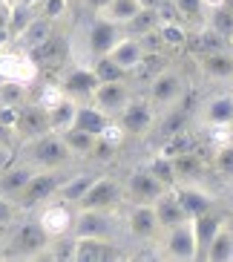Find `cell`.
Returning a JSON list of instances; mask_svg holds the SVG:
<instances>
[{"instance_id": "6da1fadb", "label": "cell", "mask_w": 233, "mask_h": 262, "mask_svg": "<svg viewBox=\"0 0 233 262\" xmlns=\"http://www.w3.org/2000/svg\"><path fill=\"white\" fill-rule=\"evenodd\" d=\"M124 35H127L124 26H118L112 20H107V17L95 15L81 26L78 38L69 43V55L75 58V63H92L95 58L107 55L118 43V38H124Z\"/></svg>"}, {"instance_id": "7a4b0ae2", "label": "cell", "mask_w": 233, "mask_h": 262, "mask_svg": "<svg viewBox=\"0 0 233 262\" xmlns=\"http://www.w3.org/2000/svg\"><path fill=\"white\" fill-rule=\"evenodd\" d=\"M12 231L3 239V256L9 259H35V256H43L49 248V236L46 231L38 225V219H26L20 225H9Z\"/></svg>"}, {"instance_id": "3957f363", "label": "cell", "mask_w": 233, "mask_h": 262, "mask_svg": "<svg viewBox=\"0 0 233 262\" xmlns=\"http://www.w3.org/2000/svg\"><path fill=\"white\" fill-rule=\"evenodd\" d=\"M72 159L69 147L63 144L61 133H40L35 139L26 141V162L35 170H58Z\"/></svg>"}, {"instance_id": "277c9868", "label": "cell", "mask_w": 233, "mask_h": 262, "mask_svg": "<svg viewBox=\"0 0 233 262\" xmlns=\"http://www.w3.org/2000/svg\"><path fill=\"white\" fill-rule=\"evenodd\" d=\"M61 182H63V176L58 170H35V176H32L24 190L15 196V205L20 210L38 208V205H43L46 199H52L55 193H58Z\"/></svg>"}, {"instance_id": "5b68a950", "label": "cell", "mask_w": 233, "mask_h": 262, "mask_svg": "<svg viewBox=\"0 0 233 262\" xmlns=\"http://www.w3.org/2000/svg\"><path fill=\"white\" fill-rule=\"evenodd\" d=\"M38 225L46 231L49 239H58V236H69L72 233V222H75V210H72L69 202L58 199H46L43 205H38Z\"/></svg>"}, {"instance_id": "8992f818", "label": "cell", "mask_w": 233, "mask_h": 262, "mask_svg": "<svg viewBox=\"0 0 233 262\" xmlns=\"http://www.w3.org/2000/svg\"><path fill=\"white\" fill-rule=\"evenodd\" d=\"M184 93H187L184 75L173 67H164L161 72H155L150 78V104L153 107H173V104L181 101Z\"/></svg>"}, {"instance_id": "52a82bcc", "label": "cell", "mask_w": 233, "mask_h": 262, "mask_svg": "<svg viewBox=\"0 0 233 262\" xmlns=\"http://www.w3.org/2000/svg\"><path fill=\"white\" fill-rule=\"evenodd\" d=\"M38 63L32 61L26 49H12V52H0V81H12V84H35L38 81Z\"/></svg>"}, {"instance_id": "ba28073f", "label": "cell", "mask_w": 233, "mask_h": 262, "mask_svg": "<svg viewBox=\"0 0 233 262\" xmlns=\"http://www.w3.org/2000/svg\"><path fill=\"white\" fill-rule=\"evenodd\" d=\"M164 256L167 259H179V262H193L199 259V248H196V233L193 222H184L167 228V239H164Z\"/></svg>"}, {"instance_id": "9c48e42d", "label": "cell", "mask_w": 233, "mask_h": 262, "mask_svg": "<svg viewBox=\"0 0 233 262\" xmlns=\"http://www.w3.org/2000/svg\"><path fill=\"white\" fill-rule=\"evenodd\" d=\"M155 121V107L150 104V98H130L124 107L118 110V124L127 136H144L153 130Z\"/></svg>"}, {"instance_id": "30bf717a", "label": "cell", "mask_w": 233, "mask_h": 262, "mask_svg": "<svg viewBox=\"0 0 233 262\" xmlns=\"http://www.w3.org/2000/svg\"><path fill=\"white\" fill-rule=\"evenodd\" d=\"M121 202V185L112 176H95L86 193L78 199V208L89 210H112Z\"/></svg>"}, {"instance_id": "8fae6325", "label": "cell", "mask_w": 233, "mask_h": 262, "mask_svg": "<svg viewBox=\"0 0 233 262\" xmlns=\"http://www.w3.org/2000/svg\"><path fill=\"white\" fill-rule=\"evenodd\" d=\"M115 231V216L112 210H89L81 208L72 222V236H112Z\"/></svg>"}, {"instance_id": "7c38bea8", "label": "cell", "mask_w": 233, "mask_h": 262, "mask_svg": "<svg viewBox=\"0 0 233 262\" xmlns=\"http://www.w3.org/2000/svg\"><path fill=\"white\" fill-rule=\"evenodd\" d=\"M118 256V248L107 236H72V262H109Z\"/></svg>"}, {"instance_id": "4fadbf2b", "label": "cell", "mask_w": 233, "mask_h": 262, "mask_svg": "<svg viewBox=\"0 0 233 262\" xmlns=\"http://www.w3.org/2000/svg\"><path fill=\"white\" fill-rule=\"evenodd\" d=\"M58 86H61L63 95H69V98H75V101H84V98L89 101L92 90L98 86V78H95L89 63H75V67H69V70L63 72Z\"/></svg>"}, {"instance_id": "5bb4252c", "label": "cell", "mask_w": 233, "mask_h": 262, "mask_svg": "<svg viewBox=\"0 0 233 262\" xmlns=\"http://www.w3.org/2000/svg\"><path fill=\"white\" fill-rule=\"evenodd\" d=\"M127 231H130L135 239H141V242H150V239L158 236L161 225H158V219H155L153 205H144V202H132L130 213H127Z\"/></svg>"}, {"instance_id": "9a60e30c", "label": "cell", "mask_w": 233, "mask_h": 262, "mask_svg": "<svg viewBox=\"0 0 233 262\" xmlns=\"http://www.w3.org/2000/svg\"><path fill=\"white\" fill-rule=\"evenodd\" d=\"M130 98H132V93H130V86H127V81H107V84H98L92 90L89 104H95L98 110H104L109 116H115Z\"/></svg>"}, {"instance_id": "2e32d148", "label": "cell", "mask_w": 233, "mask_h": 262, "mask_svg": "<svg viewBox=\"0 0 233 262\" xmlns=\"http://www.w3.org/2000/svg\"><path fill=\"white\" fill-rule=\"evenodd\" d=\"M49 130V121H46V110L40 104H20L17 110V121H15V136L17 139H35L40 133Z\"/></svg>"}, {"instance_id": "e0dca14e", "label": "cell", "mask_w": 233, "mask_h": 262, "mask_svg": "<svg viewBox=\"0 0 233 262\" xmlns=\"http://www.w3.org/2000/svg\"><path fill=\"white\" fill-rule=\"evenodd\" d=\"M161 190H167V187H164L147 167H135V170L130 173V179H127V193H130V199H132V202H144V205H153L155 196H158Z\"/></svg>"}, {"instance_id": "ac0fdd59", "label": "cell", "mask_w": 233, "mask_h": 262, "mask_svg": "<svg viewBox=\"0 0 233 262\" xmlns=\"http://www.w3.org/2000/svg\"><path fill=\"white\" fill-rule=\"evenodd\" d=\"M26 52L32 55V61L38 63V70H43V67H61L69 58V40L58 38V35H49L46 40H40L38 47L26 49Z\"/></svg>"}, {"instance_id": "d6986e66", "label": "cell", "mask_w": 233, "mask_h": 262, "mask_svg": "<svg viewBox=\"0 0 233 262\" xmlns=\"http://www.w3.org/2000/svg\"><path fill=\"white\" fill-rule=\"evenodd\" d=\"M153 210H155L158 225H161V231H167V228H173V225H179V222H184V219H190V216L184 213V208H181V202H179V196H176V190H173V187H167V190H161L158 196H155Z\"/></svg>"}, {"instance_id": "ffe728a7", "label": "cell", "mask_w": 233, "mask_h": 262, "mask_svg": "<svg viewBox=\"0 0 233 262\" xmlns=\"http://www.w3.org/2000/svg\"><path fill=\"white\" fill-rule=\"evenodd\" d=\"M35 176V167L29 162H12L6 167L0 170V196H9V199H15L17 193L26 187V182Z\"/></svg>"}, {"instance_id": "44dd1931", "label": "cell", "mask_w": 233, "mask_h": 262, "mask_svg": "<svg viewBox=\"0 0 233 262\" xmlns=\"http://www.w3.org/2000/svg\"><path fill=\"white\" fill-rule=\"evenodd\" d=\"M173 190H176V196H179V202H181V208H184V213L190 216V219L216 208V199H213L207 190H202L199 185H179V187L173 185Z\"/></svg>"}, {"instance_id": "7402d4cb", "label": "cell", "mask_w": 233, "mask_h": 262, "mask_svg": "<svg viewBox=\"0 0 233 262\" xmlns=\"http://www.w3.org/2000/svg\"><path fill=\"white\" fill-rule=\"evenodd\" d=\"M109 121H112V116H109V113L98 110L95 104H81V101H78L75 118H72V127H75V130L89 133V136H101V133L107 130Z\"/></svg>"}, {"instance_id": "603a6c76", "label": "cell", "mask_w": 233, "mask_h": 262, "mask_svg": "<svg viewBox=\"0 0 233 262\" xmlns=\"http://www.w3.org/2000/svg\"><path fill=\"white\" fill-rule=\"evenodd\" d=\"M199 67L207 78L213 81H230L233 78V55L230 47L227 49H216V52H204L199 55Z\"/></svg>"}, {"instance_id": "cb8c5ba5", "label": "cell", "mask_w": 233, "mask_h": 262, "mask_svg": "<svg viewBox=\"0 0 233 262\" xmlns=\"http://www.w3.org/2000/svg\"><path fill=\"white\" fill-rule=\"evenodd\" d=\"M109 58L118 63V67H124L127 72H132L144 61V47H141V40L135 35H124V38H118V43L109 49Z\"/></svg>"}, {"instance_id": "d4e9b609", "label": "cell", "mask_w": 233, "mask_h": 262, "mask_svg": "<svg viewBox=\"0 0 233 262\" xmlns=\"http://www.w3.org/2000/svg\"><path fill=\"white\" fill-rule=\"evenodd\" d=\"M190 222H193L196 248H199V259H202V254H204V248H207V242L219 233V228H225V216L216 213V208H213V210H207V213H202V216H193Z\"/></svg>"}, {"instance_id": "484cf974", "label": "cell", "mask_w": 233, "mask_h": 262, "mask_svg": "<svg viewBox=\"0 0 233 262\" xmlns=\"http://www.w3.org/2000/svg\"><path fill=\"white\" fill-rule=\"evenodd\" d=\"M141 9H144V0H109L107 6H104L101 12H95V15L107 17V20H112V24H118V26H127Z\"/></svg>"}, {"instance_id": "4316f807", "label": "cell", "mask_w": 233, "mask_h": 262, "mask_svg": "<svg viewBox=\"0 0 233 262\" xmlns=\"http://www.w3.org/2000/svg\"><path fill=\"white\" fill-rule=\"evenodd\" d=\"M204 124H233V95H213L204 101Z\"/></svg>"}, {"instance_id": "83f0119b", "label": "cell", "mask_w": 233, "mask_h": 262, "mask_svg": "<svg viewBox=\"0 0 233 262\" xmlns=\"http://www.w3.org/2000/svg\"><path fill=\"white\" fill-rule=\"evenodd\" d=\"M75 110H78V101L63 95L55 107L46 110V121H49V130L52 133H63L72 127V118H75Z\"/></svg>"}, {"instance_id": "f1b7e54d", "label": "cell", "mask_w": 233, "mask_h": 262, "mask_svg": "<svg viewBox=\"0 0 233 262\" xmlns=\"http://www.w3.org/2000/svg\"><path fill=\"white\" fill-rule=\"evenodd\" d=\"M202 259H207V262H230L233 259V233L227 231V225L219 228V233L207 242Z\"/></svg>"}, {"instance_id": "f546056e", "label": "cell", "mask_w": 233, "mask_h": 262, "mask_svg": "<svg viewBox=\"0 0 233 262\" xmlns=\"http://www.w3.org/2000/svg\"><path fill=\"white\" fill-rule=\"evenodd\" d=\"M92 179H95V173H75V176H63V182H61V187H58V199H63V202H69V205H78V199L86 193V187L92 185Z\"/></svg>"}, {"instance_id": "4dcf8cb0", "label": "cell", "mask_w": 233, "mask_h": 262, "mask_svg": "<svg viewBox=\"0 0 233 262\" xmlns=\"http://www.w3.org/2000/svg\"><path fill=\"white\" fill-rule=\"evenodd\" d=\"M49 35H52V20L43 15H35L29 20V24L24 26V29L17 32V38H20V43H24V49H32V47H38L40 40H46Z\"/></svg>"}, {"instance_id": "1f68e13d", "label": "cell", "mask_w": 233, "mask_h": 262, "mask_svg": "<svg viewBox=\"0 0 233 262\" xmlns=\"http://www.w3.org/2000/svg\"><path fill=\"white\" fill-rule=\"evenodd\" d=\"M173 170H176V182H184V179H196L204 170L202 156L190 150V153H179L173 156Z\"/></svg>"}, {"instance_id": "d6a6232c", "label": "cell", "mask_w": 233, "mask_h": 262, "mask_svg": "<svg viewBox=\"0 0 233 262\" xmlns=\"http://www.w3.org/2000/svg\"><path fill=\"white\" fill-rule=\"evenodd\" d=\"M158 24H161V9L144 6L124 29H127V35H135V38H138V35H144V32H150V29H158Z\"/></svg>"}, {"instance_id": "836d02e7", "label": "cell", "mask_w": 233, "mask_h": 262, "mask_svg": "<svg viewBox=\"0 0 233 262\" xmlns=\"http://www.w3.org/2000/svg\"><path fill=\"white\" fill-rule=\"evenodd\" d=\"M61 139H63V144L69 147L72 156H92V147H95V141H98V136H89V133H84V130L69 127V130L61 133Z\"/></svg>"}, {"instance_id": "e575fe53", "label": "cell", "mask_w": 233, "mask_h": 262, "mask_svg": "<svg viewBox=\"0 0 233 262\" xmlns=\"http://www.w3.org/2000/svg\"><path fill=\"white\" fill-rule=\"evenodd\" d=\"M92 72H95V78H98V84H107V81H127L130 78V72L124 70V67H118L109 55H101V58H95L92 63Z\"/></svg>"}, {"instance_id": "d590c367", "label": "cell", "mask_w": 233, "mask_h": 262, "mask_svg": "<svg viewBox=\"0 0 233 262\" xmlns=\"http://www.w3.org/2000/svg\"><path fill=\"white\" fill-rule=\"evenodd\" d=\"M158 35H161V43L164 49H184L187 47V29L184 26H179L176 20H161L158 24Z\"/></svg>"}, {"instance_id": "8d00e7d4", "label": "cell", "mask_w": 233, "mask_h": 262, "mask_svg": "<svg viewBox=\"0 0 233 262\" xmlns=\"http://www.w3.org/2000/svg\"><path fill=\"white\" fill-rule=\"evenodd\" d=\"M147 170L153 173L155 179H158V182H161L164 187L176 185V170H173V159H170V156L158 153L155 159H150V162H147Z\"/></svg>"}, {"instance_id": "74e56055", "label": "cell", "mask_w": 233, "mask_h": 262, "mask_svg": "<svg viewBox=\"0 0 233 262\" xmlns=\"http://www.w3.org/2000/svg\"><path fill=\"white\" fill-rule=\"evenodd\" d=\"M193 43L196 55H204V52H216V49H227V40L222 38V35H216V32L210 29H202V35L199 38H187V47Z\"/></svg>"}, {"instance_id": "f35d334b", "label": "cell", "mask_w": 233, "mask_h": 262, "mask_svg": "<svg viewBox=\"0 0 233 262\" xmlns=\"http://www.w3.org/2000/svg\"><path fill=\"white\" fill-rule=\"evenodd\" d=\"M207 26L216 32V35H222V38L227 40V35L233 32V9H227V6L210 9V24Z\"/></svg>"}, {"instance_id": "ab89813d", "label": "cell", "mask_w": 233, "mask_h": 262, "mask_svg": "<svg viewBox=\"0 0 233 262\" xmlns=\"http://www.w3.org/2000/svg\"><path fill=\"white\" fill-rule=\"evenodd\" d=\"M26 95H29V86L12 84V81H0V104L20 107V104H26Z\"/></svg>"}, {"instance_id": "60d3db41", "label": "cell", "mask_w": 233, "mask_h": 262, "mask_svg": "<svg viewBox=\"0 0 233 262\" xmlns=\"http://www.w3.org/2000/svg\"><path fill=\"white\" fill-rule=\"evenodd\" d=\"M213 167H216L222 176H233V141L219 144L216 150H213Z\"/></svg>"}, {"instance_id": "b9f144b4", "label": "cell", "mask_w": 233, "mask_h": 262, "mask_svg": "<svg viewBox=\"0 0 233 262\" xmlns=\"http://www.w3.org/2000/svg\"><path fill=\"white\" fill-rule=\"evenodd\" d=\"M173 9L184 15L187 20H199V17L207 15V9L202 6V0H173Z\"/></svg>"}, {"instance_id": "7bdbcfd3", "label": "cell", "mask_w": 233, "mask_h": 262, "mask_svg": "<svg viewBox=\"0 0 233 262\" xmlns=\"http://www.w3.org/2000/svg\"><path fill=\"white\" fill-rule=\"evenodd\" d=\"M207 139L216 150L219 144H227L233 139V124H207Z\"/></svg>"}, {"instance_id": "ee69618b", "label": "cell", "mask_w": 233, "mask_h": 262, "mask_svg": "<svg viewBox=\"0 0 233 262\" xmlns=\"http://www.w3.org/2000/svg\"><path fill=\"white\" fill-rule=\"evenodd\" d=\"M184 121H187V113L184 110H173L170 116L161 121V136L167 139V136H173V133H179V130H187L184 127Z\"/></svg>"}, {"instance_id": "f6af8a7d", "label": "cell", "mask_w": 233, "mask_h": 262, "mask_svg": "<svg viewBox=\"0 0 233 262\" xmlns=\"http://www.w3.org/2000/svg\"><path fill=\"white\" fill-rule=\"evenodd\" d=\"M17 216H20V208L15 205V199L0 196V231H3V228H9L12 222H17Z\"/></svg>"}, {"instance_id": "bcb514c9", "label": "cell", "mask_w": 233, "mask_h": 262, "mask_svg": "<svg viewBox=\"0 0 233 262\" xmlns=\"http://www.w3.org/2000/svg\"><path fill=\"white\" fill-rule=\"evenodd\" d=\"M61 98H63L61 86H58V84H46L43 90H40V95H38V101H35V104H40L43 110H49V107H55Z\"/></svg>"}, {"instance_id": "7dc6e473", "label": "cell", "mask_w": 233, "mask_h": 262, "mask_svg": "<svg viewBox=\"0 0 233 262\" xmlns=\"http://www.w3.org/2000/svg\"><path fill=\"white\" fill-rule=\"evenodd\" d=\"M66 3H69V0H43V3H40V15L49 17V20H58V17L66 12Z\"/></svg>"}, {"instance_id": "c3c4849f", "label": "cell", "mask_w": 233, "mask_h": 262, "mask_svg": "<svg viewBox=\"0 0 233 262\" xmlns=\"http://www.w3.org/2000/svg\"><path fill=\"white\" fill-rule=\"evenodd\" d=\"M124 136H127V133L121 130V124H115V121H109V124H107V130L101 133V139L109 141V144H115V147L121 144V139H124Z\"/></svg>"}, {"instance_id": "681fc988", "label": "cell", "mask_w": 233, "mask_h": 262, "mask_svg": "<svg viewBox=\"0 0 233 262\" xmlns=\"http://www.w3.org/2000/svg\"><path fill=\"white\" fill-rule=\"evenodd\" d=\"M12 159H15V153H12V147H9V144H0V170L6 167V164L12 162Z\"/></svg>"}, {"instance_id": "f907efd6", "label": "cell", "mask_w": 233, "mask_h": 262, "mask_svg": "<svg viewBox=\"0 0 233 262\" xmlns=\"http://www.w3.org/2000/svg\"><path fill=\"white\" fill-rule=\"evenodd\" d=\"M86 3H89V9H92V12H101V9L107 6L109 0H86Z\"/></svg>"}, {"instance_id": "816d5d0a", "label": "cell", "mask_w": 233, "mask_h": 262, "mask_svg": "<svg viewBox=\"0 0 233 262\" xmlns=\"http://www.w3.org/2000/svg\"><path fill=\"white\" fill-rule=\"evenodd\" d=\"M202 6L210 12V9H219V6H225V0H202Z\"/></svg>"}, {"instance_id": "f5cc1de1", "label": "cell", "mask_w": 233, "mask_h": 262, "mask_svg": "<svg viewBox=\"0 0 233 262\" xmlns=\"http://www.w3.org/2000/svg\"><path fill=\"white\" fill-rule=\"evenodd\" d=\"M3 239L6 236H3V231H0V259H3Z\"/></svg>"}, {"instance_id": "db71d44e", "label": "cell", "mask_w": 233, "mask_h": 262, "mask_svg": "<svg viewBox=\"0 0 233 262\" xmlns=\"http://www.w3.org/2000/svg\"><path fill=\"white\" fill-rule=\"evenodd\" d=\"M227 47L233 49V32H230V35H227Z\"/></svg>"}, {"instance_id": "11a10c76", "label": "cell", "mask_w": 233, "mask_h": 262, "mask_svg": "<svg viewBox=\"0 0 233 262\" xmlns=\"http://www.w3.org/2000/svg\"><path fill=\"white\" fill-rule=\"evenodd\" d=\"M227 205H230V210H233V193H230V196H227Z\"/></svg>"}, {"instance_id": "9f6ffc18", "label": "cell", "mask_w": 233, "mask_h": 262, "mask_svg": "<svg viewBox=\"0 0 233 262\" xmlns=\"http://www.w3.org/2000/svg\"><path fill=\"white\" fill-rule=\"evenodd\" d=\"M0 52H3V47H0Z\"/></svg>"}, {"instance_id": "6f0895ef", "label": "cell", "mask_w": 233, "mask_h": 262, "mask_svg": "<svg viewBox=\"0 0 233 262\" xmlns=\"http://www.w3.org/2000/svg\"><path fill=\"white\" fill-rule=\"evenodd\" d=\"M230 55H233V49H230Z\"/></svg>"}]
</instances>
